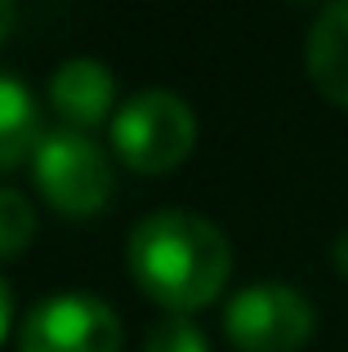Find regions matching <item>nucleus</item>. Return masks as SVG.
Segmentation results:
<instances>
[{
	"label": "nucleus",
	"mask_w": 348,
	"mask_h": 352,
	"mask_svg": "<svg viewBox=\"0 0 348 352\" xmlns=\"http://www.w3.org/2000/svg\"><path fill=\"white\" fill-rule=\"evenodd\" d=\"M130 267L152 299L192 312L224 290L232 250L210 219L192 210H157L130 232Z\"/></svg>",
	"instance_id": "nucleus-1"
},
{
	"label": "nucleus",
	"mask_w": 348,
	"mask_h": 352,
	"mask_svg": "<svg viewBox=\"0 0 348 352\" xmlns=\"http://www.w3.org/2000/svg\"><path fill=\"white\" fill-rule=\"evenodd\" d=\"M143 352H210V344H206V335H201L197 321H188L183 312H174V317L152 326Z\"/></svg>",
	"instance_id": "nucleus-10"
},
{
	"label": "nucleus",
	"mask_w": 348,
	"mask_h": 352,
	"mask_svg": "<svg viewBox=\"0 0 348 352\" xmlns=\"http://www.w3.org/2000/svg\"><path fill=\"white\" fill-rule=\"evenodd\" d=\"M228 339L241 352H295L313 339L317 312L299 290L281 281H259L232 294L224 312Z\"/></svg>",
	"instance_id": "nucleus-4"
},
{
	"label": "nucleus",
	"mask_w": 348,
	"mask_h": 352,
	"mask_svg": "<svg viewBox=\"0 0 348 352\" xmlns=\"http://www.w3.org/2000/svg\"><path fill=\"white\" fill-rule=\"evenodd\" d=\"M112 143L143 174L174 170L197 143V116L170 89H143V94L125 98V107L116 112Z\"/></svg>",
	"instance_id": "nucleus-3"
},
{
	"label": "nucleus",
	"mask_w": 348,
	"mask_h": 352,
	"mask_svg": "<svg viewBox=\"0 0 348 352\" xmlns=\"http://www.w3.org/2000/svg\"><path fill=\"white\" fill-rule=\"evenodd\" d=\"M23 352H121V321L94 294H54L23 321Z\"/></svg>",
	"instance_id": "nucleus-5"
},
{
	"label": "nucleus",
	"mask_w": 348,
	"mask_h": 352,
	"mask_svg": "<svg viewBox=\"0 0 348 352\" xmlns=\"http://www.w3.org/2000/svg\"><path fill=\"white\" fill-rule=\"evenodd\" d=\"M32 174L45 201L67 219L98 214L112 197V165L80 129H45L32 152Z\"/></svg>",
	"instance_id": "nucleus-2"
},
{
	"label": "nucleus",
	"mask_w": 348,
	"mask_h": 352,
	"mask_svg": "<svg viewBox=\"0 0 348 352\" xmlns=\"http://www.w3.org/2000/svg\"><path fill=\"white\" fill-rule=\"evenodd\" d=\"M41 143V107L18 76L0 72V170L27 161Z\"/></svg>",
	"instance_id": "nucleus-8"
},
{
	"label": "nucleus",
	"mask_w": 348,
	"mask_h": 352,
	"mask_svg": "<svg viewBox=\"0 0 348 352\" xmlns=\"http://www.w3.org/2000/svg\"><path fill=\"white\" fill-rule=\"evenodd\" d=\"M9 312H14V299H9V285L0 281V339H5V330H9Z\"/></svg>",
	"instance_id": "nucleus-11"
},
{
	"label": "nucleus",
	"mask_w": 348,
	"mask_h": 352,
	"mask_svg": "<svg viewBox=\"0 0 348 352\" xmlns=\"http://www.w3.org/2000/svg\"><path fill=\"white\" fill-rule=\"evenodd\" d=\"M335 258H340V267H348V236H340V250H335Z\"/></svg>",
	"instance_id": "nucleus-13"
},
{
	"label": "nucleus",
	"mask_w": 348,
	"mask_h": 352,
	"mask_svg": "<svg viewBox=\"0 0 348 352\" xmlns=\"http://www.w3.org/2000/svg\"><path fill=\"white\" fill-rule=\"evenodd\" d=\"M308 76L331 103L348 107V0H335L317 14L308 32Z\"/></svg>",
	"instance_id": "nucleus-7"
},
{
	"label": "nucleus",
	"mask_w": 348,
	"mask_h": 352,
	"mask_svg": "<svg viewBox=\"0 0 348 352\" xmlns=\"http://www.w3.org/2000/svg\"><path fill=\"white\" fill-rule=\"evenodd\" d=\"M36 236V210L18 188H0V263L18 258Z\"/></svg>",
	"instance_id": "nucleus-9"
},
{
	"label": "nucleus",
	"mask_w": 348,
	"mask_h": 352,
	"mask_svg": "<svg viewBox=\"0 0 348 352\" xmlns=\"http://www.w3.org/2000/svg\"><path fill=\"white\" fill-rule=\"evenodd\" d=\"M9 27H14V5H9V0H0V41H5Z\"/></svg>",
	"instance_id": "nucleus-12"
},
{
	"label": "nucleus",
	"mask_w": 348,
	"mask_h": 352,
	"mask_svg": "<svg viewBox=\"0 0 348 352\" xmlns=\"http://www.w3.org/2000/svg\"><path fill=\"white\" fill-rule=\"evenodd\" d=\"M116 98V80L98 58H67L50 80V103L72 125H98Z\"/></svg>",
	"instance_id": "nucleus-6"
}]
</instances>
